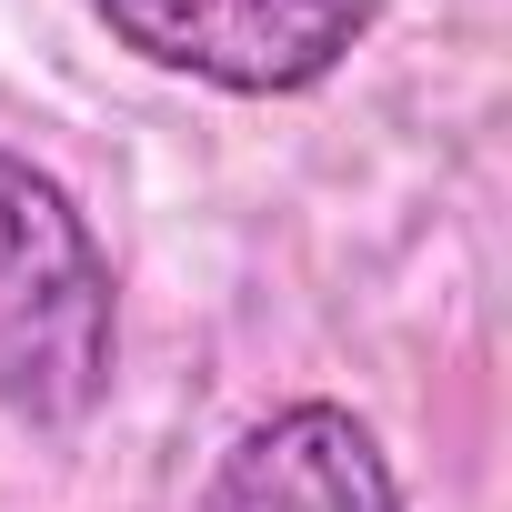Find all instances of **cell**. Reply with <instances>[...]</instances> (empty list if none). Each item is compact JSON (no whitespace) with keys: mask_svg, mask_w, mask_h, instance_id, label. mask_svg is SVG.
Instances as JSON below:
<instances>
[{"mask_svg":"<svg viewBox=\"0 0 512 512\" xmlns=\"http://www.w3.org/2000/svg\"><path fill=\"white\" fill-rule=\"evenodd\" d=\"M201 512H402V482L362 412L282 402L231 432V452L201 482Z\"/></svg>","mask_w":512,"mask_h":512,"instance_id":"obj_3","label":"cell"},{"mask_svg":"<svg viewBox=\"0 0 512 512\" xmlns=\"http://www.w3.org/2000/svg\"><path fill=\"white\" fill-rule=\"evenodd\" d=\"M111 362L121 292L101 231L41 161L0 151V412L31 432H71L101 412Z\"/></svg>","mask_w":512,"mask_h":512,"instance_id":"obj_1","label":"cell"},{"mask_svg":"<svg viewBox=\"0 0 512 512\" xmlns=\"http://www.w3.org/2000/svg\"><path fill=\"white\" fill-rule=\"evenodd\" d=\"M91 21L171 81L231 101H292L322 91L372 41L382 0H91Z\"/></svg>","mask_w":512,"mask_h":512,"instance_id":"obj_2","label":"cell"}]
</instances>
